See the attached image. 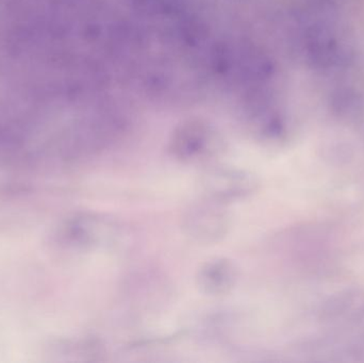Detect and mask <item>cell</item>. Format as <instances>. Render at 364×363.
I'll return each mask as SVG.
<instances>
[{"mask_svg":"<svg viewBox=\"0 0 364 363\" xmlns=\"http://www.w3.org/2000/svg\"><path fill=\"white\" fill-rule=\"evenodd\" d=\"M119 227L94 213H77L64 220L55 234V244L70 251H92L114 242Z\"/></svg>","mask_w":364,"mask_h":363,"instance_id":"cell-1","label":"cell"},{"mask_svg":"<svg viewBox=\"0 0 364 363\" xmlns=\"http://www.w3.org/2000/svg\"><path fill=\"white\" fill-rule=\"evenodd\" d=\"M223 151L220 136L201 123H188L175 131L170 141V153L183 163H207Z\"/></svg>","mask_w":364,"mask_h":363,"instance_id":"cell-2","label":"cell"},{"mask_svg":"<svg viewBox=\"0 0 364 363\" xmlns=\"http://www.w3.org/2000/svg\"><path fill=\"white\" fill-rule=\"evenodd\" d=\"M186 236L200 244H214L228 234L230 217L224 204L207 200L191 205L181 220Z\"/></svg>","mask_w":364,"mask_h":363,"instance_id":"cell-3","label":"cell"},{"mask_svg":"<svg viewBox=\"0 0 364 363\" xmlns=\"http://www.w3.org/2000/svg\"><path fill=\"white\" fill-rule=\"evenodd\" d=\"M200 183L207 198L224 205L248 197L258 187V180L252 173L224 166L207 168Z\"/></svg>","mask_w":364,"mask_h":363,"instance_id":"cell-4","label":"cell"},{"mask_svg":"<svg viewBox=\"0 0 364 363\" xmlns=\"http://www.w3.org/2000/svg\"><path fill=\"white\" fill-rule=\"evenodd\" d=\"M237 268L231 260L213 258L201 264L197 271L196 285L205 296H226L237 285Z\"/></svg>","mask_w":364,"mask_h":363,"instance_id":"cell-5","label":"cell"}]
</instances>
